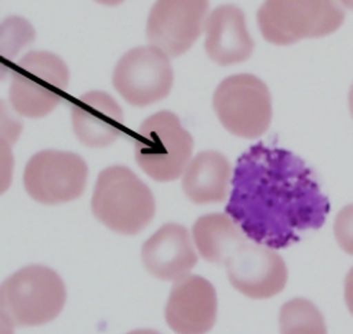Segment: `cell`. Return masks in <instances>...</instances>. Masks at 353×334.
I'll return each instance as SVG.
<instances>
[{"label":"cell","mask_w":353,"mask_h":334,"mask_svg":"<svg viewBox=\"0 0 353 334\" xmlns=\"http://www.w3.org/2000/svg\"><path fill=\"white\" fill-rule=\"evenodd\" d=\"M329 211L314 173L292 153L261 143L239 158L226 214L256 244L288 248L322 228Z\"/></svg>","instance_id":"cell-1"},{"label":"cell","mask_w":353,"mask_h":334,"mask_svg":"<svg viewBox=\"0 0 353 334\" xmlns=\"http://www.w3.org/2000/svg\"><path fill=\"white\" fill-rule=\"evenodd\" d=\"M92 211L108 229L132 236L154 219L155 199L151 189L130 168L108 167L97 177Z\"/></svg>","instance_id":"cell-2"},{"label":"cell","mask_w":353,"mask_h":334,"mask_svg":"<svg viewBox=\"0 0 353 334\" xmlns=\"http://www.w3.org/2000/svg\"><path fill=\"white\" fill-rule=\"evenodd\" d=\"M345 21L339 0H265L258 11V23L267 41L294 44L334 33Z\"/></svg>","instance_id":"cell-3"},{"label":"cell","mask_w":353,"mask_h":334,"mask_svg":"<svg viewBox=\"0 0 353 334\" xmlns=\"http://www.w3.org/2000/svg\"><path fill=\"white\" fill-rule=\"evenodd\" d=\"M0 300L3 315L15 326H40L61 314L66 302V288L54 270L29 266L3 282Z\"/></svg>","instance_id":"cell-4"},{"label":"cell","mask_w":353,"mask_h":334,"mask_svg":"<svg viewBox=\"0 0 353 334\" xmlns=\"http://www.w3.org/2000/svg\"><path fill=\"white\" fill-rule=\"evenodd\" d=\"M69 86L66 63L51 52H29L11 73V107L28 118L48 115L63 100Z\"/></svg>","instance_id":"cell-5"},{"label":"cell","mask_w":353,"mask_h":334,"mask_svg":"<svg viewBox=\"0 0 353 334\" xmlns=\"http://www.w3.org/2000/svg\"><path fill=\"white\" fill-rule=\"evenodd\" d=\"M192 150V136L170 111L147 118L134 136L137 165L159 182L176 179L190 162Z\"/></svg>","instance_id":"cell-6"},{"label":"cell","mask_w":353,"mask_h":334,"mask_svg":"<svg viewBox=\"0 0 353 334\" xmlns=\"http://www.w3.org/2000/svg\"><path fill=\"white\" fill-rule=\"evenodd\" d=\"M214 110L228 132L243 139H256L271 124V95L256 76H232L218 85Z\"/></svg>","instance_id":"cell-7"},{"label":"cell","mask_w":353,"mask_h":334,"mask_svg":"<svg viewBox=\"0 0 353 334\" xmlns=\"http://www.w3.org/2000/svg\"><path fill=\"white\" fill-rule=\"evenodd\" d=\"M88 181V166L72 153L41 151L33 155L23 173V185L32 199L43 204H61L79 199Z\"/></svg>","instance_id":"cell-8"},{"label":"cell","mask_w":353,"mask_h":334,"mask_svg":"<svg viewBox=\"0 0 353 334\" xmlns=\"http://www.w3.org/2000/svg\"><path fill=\"white\" fill-rule=\"evenodd\" d=\"M169 59L152 46L134 48L119 59L112 84L129 104L136 107L154 104L172 90L174 77Z\"/></svg>","instance_id":"cell-9"},{"label":"cell","mask_w":353,"mask_h":334,"mask_svg":"<svg viewBox=\"0 0 353 334\" xmlns=\"http://www.w3.org/2000/svg\"><path fill=\"white\" fill-rule=\"evenodd\" d=\"M207 18L208 0H158L148 17V40L169 58H176L200 37Z\"/></svg>","instance_id":"cell-10"},{"label":"cell","mask_w":353,"mask_h":334,"mask_svg":"<svg viewBox=\"0 0 353 334\" xmlns=\"http://www.w3.org/2000/svg\"><path fill=\"white\" fill-rule=\"evenodd\" d=\"M225 264L230 284L251 299L276 296L288 282L283 259L262 244L245 243Z\"/></svg>","instance_id":"cell-11"},{"label":"cell","mask_w":353,"mask_h":334,"mask_svg":"<svg viewBox=\"0 0 353 334\" xmlns=\"http://www.w3.org/2000/svg\"><path fill=\"white\" fill-rule=\"evenodd\" d=\"M216 310L212 284L203 277L186 274L174 281L165 317L176 334H205L215 325Z\"/></svg>","instance_id":"cell-12"},{"label":"cell","mask_w":353,"mask_h":334,"mask_svg":"<svg viewBox=\"0 0 353 334\" xmlns=\"http://www.w3.org/2000/svg\"><path fill=\"white\" fill-rule=\"evenodd\" d=\"M73 129L77 139L90 148L112 144L123 130V111L105 92L93 90L76 99L72 106Z\"/></svg>","instance_id":"cell-13"},{"label":"cell","mask_w":353,"mask_h":334,"mask_svg":"<svg viewBox=\"0 0 353 334\" xmlns=\"http://www.w3.org/2000/svg\"><path fill=\"white\" fill-rule=\"evenodd\" d=\"M205 51L221 66H230L247 61L254 52L244 12L233 6L223 4L215 8L204 25Z\"/></svg>","instance_id":"cell-14"},{"label":"cell","mask_w":353,"mask_h":334,"mask_svg":"<svg viewBox=\"0 0 353 334\" xmlns=\"http://www.w3.org/2000/svg\"><path fill=\"white\" fill-rule=\"evenodd\" d=\"M143 263L145 268L163 281H176L189 274L197 263L186 228L168 224L152 235L143 246Z\"/></svg>","instance_id":"cell-15"},{"label":"cell","mask_w":353,"mask_h":334,"mask_svg":"<svg viewBox=\"0 0 353 334\" xmlns=\"http://www.w3.org/2000/svg\"><path fill=\"white\" fill-rule=\"evenodd\" d=\"M182 174L183 192L193 203L210 204L226 199L232 167L222 154L200 153L188 164Z\"/></svg>","instance_id":"cell-16"},{"label":"cell","mask_w":353,"mask_h":334,"mask_svg":"<svg viewBox=\"0 0 353 334\" xmlns=\"http://www.w3.org/2000/svg\"><path fill=\"white\" fill-rule=\"evenodd\" d=\"M193 242L201 257L211 263H226L247 243L240 226L228 214L200 217L192 229Z\"/></svg>","instance_id":"cell-17"},{"label":"cell","mask_w":353,"mask_h":334,"mask_svg":"<svg viewBox=\"0 0 353 334\" xmlns=\"http://www.w3.org/2000/svg\"><path fill=\"white\" fill-rule=\"evenodd\" d=\"M281 334H327L321 311L305 299H293L282 306Z\"/></svg>","instance_id":"cell-18"},{"label":"cell","mask_w":353,"mask_h":334,"mask_svg":"<svg viewBox=\"0 0 353 334\" xmlns=\"http://www.w3.org/2000/svg\"><path fill=\"white\" fill-rule=\"evenodd\" d=\"M34 29L32 25L19 17L7 18L1 25V73L7 75V63H10L18 52L34 40Z\"/></svg>","instance_id":"cell-19"},{"label":"cell","mask_w":353,"mask_h":334,"mask_svg":"<svg viewBox=\"0 0 353 334\" xmlns=\"http://www.w3.org/2000/svg\"><path fill=\"white\" fill-rule=\"evenodd\" d=\"M21 132V125L18 122H15L14 119L7 117L6 108L3 107V112H1V135H3V140L10 143V141H15L18 135Z\"/></svg>","instance_id":"cell-20"},{"label":"cell","mask_w":353,"mask_h":334,"mask_svg":"<svg viewBox=\"0 0 353 334\" xmlns=\"http://www.w3.org/2000/svg\"><path fill=\"white\" fill-rule=\"evenodd\" d=\"M1 150H3V155H1V162H3V186L1 190H6L8 184H10V177H11V170H12V157L10 154V146L7 141H1Z\"/></svg>","instance_id":"cell-21"},{"label":"cell","mask_w":353,"mask_h":334,"mask_svg":"<svg viewBox=\"0 0 353 334\" xmlns=\"http://www.w3.org/2000/svg\"><path fill=\"white\" fill-rule=\"evenodd\" d=\"M97 3H101V4H105V6H118L121 3H123L125 0H96Z\"/></svg>","instance_id":"cell-22"},{"label":"cell","mask_w":353,"mask_h":334,"mask_svg":"<svg viewBox=\"0 0 353 334\" xmlns=\"http://www.w3.org/2000/svg\"><path fill=\"white\" fill-rule=\"evenodd\" d=\"M129 334H159L158 332H154V331H134L132 333Z\"/></svg>","instance_id":"cell-23"}]
</instances>
